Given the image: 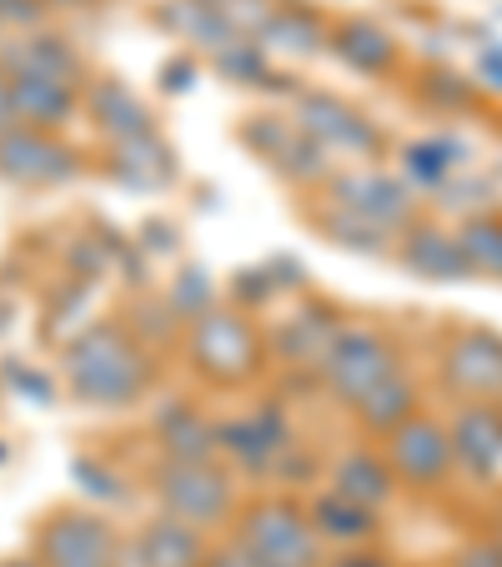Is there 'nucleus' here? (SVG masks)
<instances>
[{
	"instance_id": "c9c22d12",
	"label": "nucleus",
	"mask_w": 502,
	"mask_h": 567,
	"mask_svg": "<svg viewBox=\"0 0 502 567\" xmlns=\"http://www.w3.org/2000/svg\"><path fill=\"white\" fill-rule=\"evenodd\" d=\"M45 6H51V0H45Z\"/></svg>"
},
{
	"instance_id": "dca6fc26",
	"label": "nucleus",
	"mask_w": 502,
	"mask_h": 567,
	"mask_svg": "<svg viewBox=\"0 0 502 567\" xmlns=\"http://www.w3.org/2000/svg\"><path fill=\"white\" fill-rule=\"evenodd\" d=\"M11 96H16V116H21V126H35V131L61 126V121H71L75 106H81L75 86H61V81H31V75H11Z\"/></svg>"
},
{
	"instance_id": "f03ea898",
	"label": "nucleus",
	"mask_w": 502,
	"mask_h": 567,
	"mask_svg": "<svg viewBox=\"0 0 502 567\" xmlns=\"http://www.w3.org/2000/svg\"><path fill=\"white\" fill-rule=\"evenodd\" d=\"M236 543L252 553L257 567H311L317 563V527L287 497H267V503H252L242 513L236 527Z\"/></svg>"
},
{
	"instance_id": "0eeeda50",
	"label": "nucleus",
	"mask_w": 502,
	"mask_h": 567,
	"mask_svg": "<svg viewBox=\"0 0 502 567\" xmlns=\"http://www.w3.org/2000/svg\"><path fill=\"white\" fill-rule=\"evenodd\" d=\"M81 156L65 146L55 131H35V126H16L0 136V176L21 186H61L75 176Z\"/></svg>"
},
{
	"instance_id": "c85d7f7f",
	"label": "nucleus",
	"mask_w": 502,
	"mask_h": 567,
	"mask_svg": "<svg viewBox=\"0 0 502 567\" xmlns=\"http://www.w3.org/2000/svg\"><path fill=\"white\" fill-rule=\"evenodd\" d=\"M41 16H45V0H0V25H6V21L35 25Z\"/></svg>"
},
{
	"instance_id": "72a5a7b5",
	"label": "nucleus",
	"mask_w": 502,
	"mask_h": 567,
	"mask_svg": "<svg viewBox=\"0 0 502 567\" xmlns=\"http://www.w3.org/2000/svg\"><path fill=\"white\" fill-rule=\"evenodd\" d=\"M0 567H41V563H25V557H21V563H0Z\"/></svg>"
},
{
	"instance_id": "412c9836",
	"label": "nucleus",
	"mask_w": 502,
	"mask_h": 567,
	"mask_svg": "<svg viewBox=\"0 0 502 567\" xmlns=\"http://www.w3.org/2000/svg\"><path fill=\"white\" fill-rule=\"evenodd\" d=\"M357 417H362V427L377 432V437L397 432L407 417H417V392H412V382H407L402 372L387 377V382L377 386L372 396H362V402H357Z\"/></svg>"
},
{
	"instance_id": "6ab92c4d",
	"label": "nucleus",
	"mask_w": 502,
	"mask_h": 567,
	"mask_svg": "<svg viewBox=\"0 0 502 567\" xmlns=\"http://www.w3.org/2000/svg\"><path fill=\"white\" fill-rule=\"evenodd\" d=\"M337 337H342L337 317H331V311H321V307H311V311H301V317H291L287 327H281V352H287V362L321 367Z\"/></svg>"
},
{
	"instance_id": "39448f33",
	"label": "nucleus",
	"mask_w": 502,
	"mask_h": 567,
	"mask_svg": "<svg viewBox=\"0 0 502 567\" xmlns=\"http://www.w3.org/2000/svg\"><path fill=\"white\" fill-rule=\"evenodd\" d=\"M156 497L166 517H182L192 527H206L226 517L232 507V477L216 462H161L156 467Z\"/></svg>"
},
{
	"instance_id": "423d86ee",
	"label": "nucleus",
	"mask_w": 502,
	"mask_h": 567,
	"mask_svg": "<svg viewBox=\"0 0 502 567\" xmlns=\"http://www.w3.org/2000/svg\"><path fill=\"white\" fill-rule=\"evenodd\" d=\"M35 563L41 567H116V533L106 517L65 507L35 537Z\"/></svg>"
},
{
	"instance_id": "4468645a",
	"label": "nucleus",
	"mask_w": 502,
	"mask_h": 567,
	"mask_svg": "<svg viewBox=\"0 0 502 567\" xmlns=\"http://www.w3.org/2000/svg\"><path fill=\"white\" fill-rule=\"evenodd\" d=\"M297 126L307 131L311 141H327V146H342V151L372 146V126H367L352 106H342V101H331V96L297 101Z\"/></svg>"
},
{
	"instance_id": "a878e982",
	"label": "nucleus",
	"mask_w": 502,
	"mask_h": 567,
	"mask_svg": "<svg viewBox=\"0 0 502 567\" xmlns=\"http://www.w3.org/2000/svg\"><path fill=\"white\" fill-rule=\"evenodd\" d=\"M337 51H342L347 61L357 65V71H382L387 55H392V41H387V35L377 31V25L352 21L342 35H337Z\"/></svg>"
},
{
	"instance_id": "20e7f679",
	"label": "nucleus",
	"mask_w": 502,
	"mask_h": 567,
	"mask_svg": "<svg viewBox=\"0 0 502 567\" xmlns=\"http://www.w3.org/2000/svg\"><path fill=\"white\" fill-rule=\"evenodd\" d=\"M257 327L242 311H202L192 321V362L216 382H242L257 372Z\"/></svg>"
},
{
	"instance_id": "4be33fe9",
	"label": "nucleus",
	"mask_w": 502,
	"mask_h": 567,
	"mask_svg": "<svg viewBox=\"0 0 502 567\" xmlns=\"http://www.w3.org/2000/svg\"><path fill=\"white\" fill-rule=\"evenodd\" d=\"M342 196H347V212L367 216V221L382 226V231H392V226L407 221V196L397 192L392 182H382V176H362V182H347Z\"/></svg>"
},
{
	"instance_id": "f3484780",
	"label": "nucleus",
	"mask_w": 502,
	"mask_h": 567,
	"mask_svg": "<svg viewBox=\"0 0 502 567\" xmlns=\"http://www.w3.org/2000/svg\"><path fill=\"white\" fill-rule=\"evenodd\" d=\"M216 422H206L196 408H172L161 417V447L166 462H216L222 442H216Z\"/></svg>"
},
{
	"instance_id": "9b49d317",
	"label": "nucleus",
	"mask_w": 502,
	"mask_h": 567,
	"mask_svg": "<svg viewBox=\"0 0 502 567\" xmlns=\"http://www.w3.org/2000/svg\"><path fill=\"white\" fill-rule=\"evenodd\" d=\"M0 71L6 75H31V81L81 86V55H75L61 35H21V41L0 45Z\"/></svg>"
},
{
	"instance_id": "1a4fd4ad",
	"label": "nucleus",
	"mask_w": 502,
	"mask_h": 567,
	"mask_svg": "<svg viewBox=\"0 0 502 567\" xmlns=\"http://www.w3.org/2000/svg\"><path fill=\"white\" fill-rule=\"evenodd\" d=\"M216 442H222V457L246 472H272L281 457H291V432L277 408H262V412H246V417L226 422L216 432Z\"/></svg>"
},
{
	"instance_id": "5701e85b",
	"label": "nucleus",
	"mask_w": 502,
	"mask_h": 567,
	"mask_svg": "<svg viewBox=\"0 0 502 567\" xmlns=\"http://www.w3.org/2000/svg\"><path fill=\"white\" fill-rule=\"evenodd\" d=\"M166 166H172V156H166V151H161V141L156 136H141V141H121L116 146V176L126 186H161L166 182Z\"/></svg>"
},
{
	"instance_id": "aec40b11",
	"label": "nucleus",
	"mask_w": 502,
	"mask_h": 567,
	"mask_svg": "<svg viewBox=\"0 0 502 567\" xmlns=\"http://www.w3.org/2000/svg\"><path fill=\"white\" fill-rule=\"evenodd\" d=\"M91 111H96V121H101V131H106L111 141H141V136H151V116H146V106H141L136 96H131L126 86H116V81H106V86H96L91 91Z\"/></svg>"
},
{
	"instance_id": "ddd939ff",
	"label": "nucleus",
	"mask_w": 502,
	"mask_h": 567,
	"mask_svg": "<svg viewBox=\"0 0 502 567\" xmlns=\"http://www.w3.org/2000/svg\"><path fill=\"white\" fill-rule=\"evenodd\" d=\"M202 563H206V537L202 527L182 523V517L161 513L136 537V567H202Z\"/></svg>"
},
{
	"instance_id": "393cba45",
	"label": "nucleus",
	"mask_w": 502,
	"mask_h": 567,
	"mask_svg": "<svg viewBox=\"0 0 502 567\" xmlns=\"http://www.w3.org/2000/svg\"><path fill=\"white\" fill-rule=\"evenodd\" d=\"M262 41L277 45V51H317V45H321V25H317V16L272 11L267 25H262Z\"/></svg>"
},
{
	"instance_id": "b1692460",
	"label": "nucleus",
	"mask_w": 502,
	"mask_h": 567,
	"mask_svg": "<svg viewBox=\"0 0 502 567\" xmlns=\"http://www.w3.org/2000/svg\"><path fill=\"white\" fill-rule=\"evenodd\" d=\"M407 267L422 271V277H458V271H468V257H462L458 236L417 231L412 247H407Z\"/></svg>"
},
{
	"instance_id": "6e6552de",
	"label": "nucleus",
	"mask_w": 502,
	"mask_h": 567,
	"mask_svg": "<svg viewBox=\"0 0 502 567\" xmlns=\"http://www.w3.org/2000/svg\"><path fill=\"white\" fill-rule=\"evenodd\" d=\"M452 437L442 422L432 417H407L397 432H387V467H392V477L412 482V487H438V482H448L452 472Z\"/></svg>"
},
{
	"instance_id": "cd10ccee",
	"label": "nucleus",
	"mask_w": 502,
	"mask_h": 567,
	"mask_svg": "<svg viewBox=\"0 0 502 567\" xmlns=\"http://www.w3.org/2000/svg\"><path fill=\"white\" fill-rule=\"evenodd\" d=\"M407 166H412V176H422V182H442V176L452 172L438 146H412L407 151Z\"/></svg>"
},
{
	"instance_id": "a211bd4d",
	"label": "nucleus",
	"mask_w": 502,
	"mask_h": 567,
	"mask_svg": "<svg viewBox=\"0 0 502 567\" xmlns=\"http://www.w3.org/2000/svg\"><path fill=\"white\" fill-rule=\"evenodd\" d=\"M307 517H311V527H317V537H327V543H342V547H357V543H367V537L377 533L372 507L347 503L342 493H321L317 503H311Z\"/></svg>"
},
{
	"instance_id": "7ed1b4c3",
	"label": "nucleus",
	"mask_w": 502,
	"mask_h": 567,
	"mask_svg": "<svg viewBox=\"0 0 502 567\" xmlns=\"http://www.w3.org/2000/svg\"><path fill=\"white\" fill-rule=\"evenodd\" d=\"M317 372H321V382H327V392L337 396V402H352L357 408V402L372 396L387 377H397V352H392L387 337L352 327V332H342L337 342H331L327 362H321Z\"/></svg>"
},
{
	"instance_id": "c756f323",
	"label": "nucleus",
	"mask_w": 502,
	"mask_h": 567,
	"mask_svg": "<svg viewBox=\"0 0 502 567\" xmlns=\"http://www.w3.org/2000/svg\"><path fill=\"white\" fill-rule=\"evenodd\" d=\"M458 567H502V553L498 543H472L458 553Z\"/></svg>"
},
{
	"instance_id": "f704fd0d",
	"label": "nucleus",
	"mask_w": 502,
	"mask_h": 567,
	"mask_svg": "<svg viewBox=\"0 0 502 567\" xmlns=\"http://www.w3.org/2000/svg\"><path fill=\"white\" fill-rule=\"evenodd\" d=\"M492 543H498V553H502V533H498V537H492Z\"/></svg>"
},
{
	"instance_id": "9d476101",
	"label": "nucleus",
	"mask_w": 502,
	"mask_h": 567,
	"mask_svg": "<svg viewBox=\"0 0 502 567\" xmlns=\"http://www.w3.org/2000/svg\"><path fill=\"white\" fill-rule=\"evenodd\" d=\"M452 457L472 472V477H492L502 472V408L492 402H472L458 412V422L448 427Z\"/></svg>"
},
{
	"instance_id": "2f4dec72",
	"label": "nucleus",
	"mask_w": 502,
	"mask_h": 567,
	"mask_svg": "<svg viewBox=\"0 0 502 567\" xmlns=\"http://www.w3.org/2000/svg\"><path fill=\"white\" fill-rule=\"evenodd\" d=\"M202 567H257V563H252V553L236 543V547H226V553H206Z\"/></svg>"
},
{
	"instance_id": "473e14b6",
	"label": "nucleus",
	"mask_w": 502,
	"mask_h": 567,
	"mask_svg": "<svg viewBox=\"0 0 502 567\" xmlns=\"http://www.w3.org/2000/svg\"><path fill=\"white\" fill-rule=\"evenodd\" d=\"M337 567H387L382 557H372V553H352V557H342Z\"/></svg>"
},
{
	"instance_id": "f257e3e1",
	"label": "nucleus",
	"mask_w": 502,
	"mask_h": 567,
	"mask_svg": "<svg viewBox=\"0 0 502 567\" xmlns=\"http://www.w3.org/2000/svg\"><path fill=\"white\" fill-rule=\"evenodd\" d=\"M65 386L71 396H81L86 408H126L131 396H141L151 367L146 352L121 332L116 321H101V327H86L65 347Z\"/></svg>"
},
{
	"instance_id": "7c9ffc66",
	"label": "nucleus",
	"mask_w": 502,
	"mask_h": 567,
	"mask_svg": "<svg viewBox=\"0 0 502 567\" xmlns=\"http://www.w3.org/2000/svg\"><path fill=\"white\" fill-rule=\"evenodd\" d=\"M21 126V116H16V96H11V75L0 71V136L6 131H16Z\"/></svg>"
},
{
	"instance_id": "bb28decb",
	"label": "nucleus",
	"mask_w": 502,
	"mask_h": 567,
	"mask_svg": "<svg viewBox=\"0 0 502 567\" xmlns=\"http://www.w3.org/2000/svg\"><path fill=\"white\" fill-rule=\"evenodd\" d=\"M458 247H462V257H468V267L502 277V221H472L468 231L458 236Z\"/></svg>"
},
{
	"instance_id": "f8f14e48",
	"label": "nucleus",
	"mask_w": 502,
	"mask_h": 567,
	"mask_svg": "<svg viewBox=\"0 0 502 567\" xmlns=\"http://www.w3.org/2000/svg\"><path fill=\"white\" fill-rule=\"evenodd\" d=\"M448 382L468 396L502 392V342L492 332H462L448 347Z\"/></svg>"
},
{
	"instance_id": "2eb2a0df",
	"label": "nucleus",
	"mask_w": 502,
	"mask_h": 567,
	"mask_svg": "<svg viewBox=\"0 0 502 567\" xmlns=\"http://www.w3.org/2000/svg\"><path fill=\"white\" fill-rule=\"evenodd\" d=\"M392 467H387V457H377V452H347L337 467H331V493H342L347 503L357 507H382L387 497H392Z\"/></svg>"
}]
</instances>
